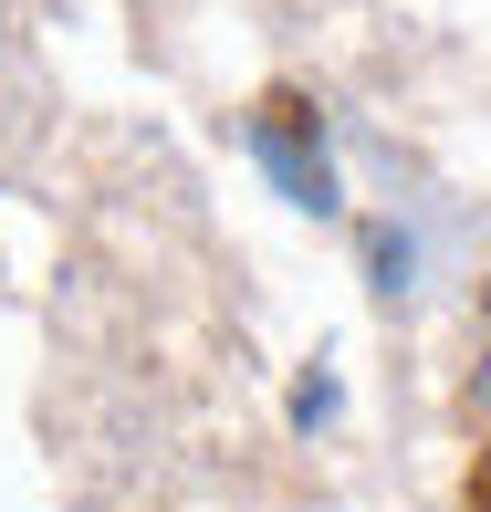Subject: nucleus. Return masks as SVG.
<instances>
[{
	"instance_id": "f03ea898",
	"label": "nucleus",
	"mask_w": 491,
	"mask_h": 512,
	"mask_svg": "<svg viewBox=\"0 0 491 512\" xmlns=\"http://www.w3.org/2000/svg\"><path fill=\"white\" fill-rule=\"evenodd\" d=\"M366 262H377V293L397 304V293H408V241H397V230H377V241H366Z\"/></svg>"
},
{
	"instance_id": "f257e3e1",
	"label": "nucleus",
	"mask_w": 491,
	"mask_h": 512,
	"mask_svg": "<svg viewBox=\"0 0 491 512\" xmlns=\"http://www.w3.org/2000/svg\"><path fill=\"white\" fill-rule=\"evenodd\" d=\"M251 157H262V178L283 189L293 209H314V220H335V157H324V136L303 126L293 105H272V115H251Z\"/></svg>"
},
{
	"instance_id": "39448f33",
	"label": "nucleus",
	"mask_w": 491,
	"mask_h": 512,
	"mask_svg": "<svg viewBox=\"0 0 491 512\" xmlns=\"http://www.w3.org/2000/svg\"><path fill=\"white\" fill-rule=\"evenodd\" d=\"M481 304H491V293H481Z\"/></svg>"
},
{
	"instance_id": "20e7f679",
	"label": "nucleus",
	"mask_w": 491,
	"mask_h": 512,
	"mask_svg": "<svg viewBox=\"0 0 491 512\" xmlns=\"http://www.w3.org/2000/svg\"><path fill=\"white\" fill-rule=\"evenodd\" d=\"M481 408H491V377H481Z\"/></svg>"
},
{
	"instance_id": "7ed1b4c3",
	"label": "nucleus",
	"mask_w": 491,
	"mask_h": 512,
	"mask_svg": "<svg viewBox=\"0 0 491 512\" xmlns=\"http://www.w3.org/2000/svg\"><path fill=\"white\" fill-rule=\"evenodd\" d=\"M324 418H335V377L314 366V377H293V429H324Z\"/></svg>"
}]
</instances>
